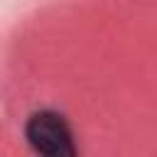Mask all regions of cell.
Returning a JSON list of instances; mask_svg holds the SVG:
<instances>
[{"instance_id": "obj_1", "label": "cell", "mask_w": 157, "mask_h": 157, "mask_svg": "<svg viewBox=\"0 0 157 157\" xmlns=\"http://www.w3.org/2000/svg\"><path fill=\"white\" fill-rule=\"evenodd\" d=\"M25 137L29 147L47 157H71L76 155L74 132L69 120L56 110H37L25 125Z\"/></svg>"}]
</instances>
